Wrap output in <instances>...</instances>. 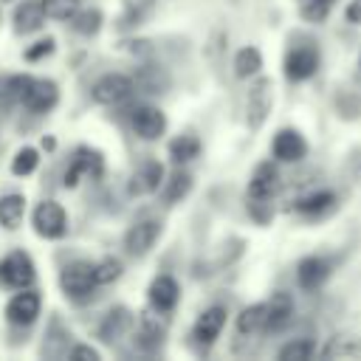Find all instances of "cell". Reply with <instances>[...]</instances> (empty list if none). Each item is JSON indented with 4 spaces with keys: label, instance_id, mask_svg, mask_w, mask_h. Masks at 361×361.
I'll list each match as a JSON object with an SVG mask.
<instances>
[{
    "label": "cell",
    "instance_id": "cell-20",
    "mask_svg": "<svg viewBox=\"0 0 361 361\" xmlns=\"http://www.w3.org/2000/svg\"><path fill=\"white\" fill-rule=\"evenodd\" d=\"M45 23V8L39 0H25L23 6H17L14 11V31L17 34H31L37 28H42Z\"/></svg>",
    "mask_w": 361,
    "mask_h": 361
},
{
    "label": "cell",
    "instance_id": "cell-15",
    "mask_svg": "<svg viewBox=\"0 0 361 361\" xmlns=\"http://www.w3.org/2000/svg\"><path fill=\"white\" fill-rule=\"evenodd\" d=\"M133 130L144 138V141H155L158 135H164L166 130V116L152 107V104H144V107H135L133 110Z\"/></svg>",
    "mask_w": 361,
    "mask_h": 361
},
{
    "label": "cell",
    "instance_id": "cell-28",
    "mask_svg": "<svg viewBox=\"0 0 361 361\" xmlns=\"http://www.w3.org/2000/svg\"><path fill=\"white\" fill-rule=\"evenodd\" d=\"M28 79L31 76H6V79H0V107H8L14 102H23V93H25Z\"/></svg>",
    "mask_w": 361,
    "mask_h": 361
},
{
    "label": "cell",
    "instance_id": "cell-8",
    "mask_svg": "<svg viewBox=\"0 0 361 361\" xmlns=\"http://www.w3.org/2000/svg\"><path fill=\"white\" fill-rule=\"evenodd\" d=\"M330 274H333V262L322 254H310L296 265V282L305 290H319L330 279Z\"/></svg>",
    "mask_w": 361,
    "mask_h": 361
},
{
    "label": "cell",
    "instance_id": "cell-14",
    "mask_svg": "<svg viewBox=\"0 0 361 361\" xmlns=\"http://www.w3.org/2000/svg\"><path fill=\"white\" fill-rule=\"evenodd\" d=\"M59 99V90L51 79H28L25 93H23V104L31 113H48Z\"/></svg>",
    "mask_w": 361,
    "mask_h": 361
},
{
    "label": "cell",
    "instance_id": "cell-17",
    "mask_svg": "<svg viewBox=\"0 0 361 361\" xmlns=\"http://www.w3.org/2000/svg\"><path fill=\"white\" fill-rule=\"evenodd\" d=\"M149 305L158 310V313H166V310H172L175 305H178V296H180V288H178V282L169 276V274H161V276H155L152 282H149Z\"/></svg>",
    "mask_w": 361,
    "mask_h": 361
},
{
    "label": "cell",
    "instance_id": "cell-18",
    "mask_svg": "<svg viewBox=\"0 0 361 361\" xmlns=\"http://www.w3.org/2000/svg\"><path fill=\"white\" fill-rule=\"evenodd\" d=\"M79 175H90V178H99L102 175V155L96 149H76L73 161H71V169L65 172V186H76Z\"/></svg>",
    "mask_w": 361,
    "mask_h": 361
},
{
    "label": "cell",
    "instance_id": "cell-2",
    "mask_svg": "<svg viewBox=\"0 0 361 361\" xmlns=\"http://www.w3.org/2000/svg\"><path fill=\"white\" fill-rule=\"evenodd\" d=\"M319 65H322V54H319V48H316L313 42L293 45V48L285 54V62H282L285 76H288L290 82H305V79L316 76Z\"/></svg>",
    "mask_w": 361,
    "mask_h": 361
},
{
    "label": "cell",
    "instance_id": "cell-1",
    "mask_svg": "<svg viewBox=\"0 0 361 361\" xmlns=\"http://www.w3.org/2000/svg\"><path fill=\"white\" fill-rule=\"evenodd\" d=\"M271 107H274V82L268 76H259L251 82L245 96V124L251 130H259L271 116Z\"/></svg>",
    "mask_w": 361,
    "mask_h": 361
},
{
    "label": "cell",
    "instance_id": "cell-4",
    "mask_svg": "<svg viewBox=\"0 0 361 361\" xmlns=\"http://www.w3.org/2000/svg\"><path fill=\"white\" fill-rule=\"evenodd\" d=\"M34 231L45 240H59L68 231V214L56 200H42L34 209Z\"/></svg>",
    "mask_w": 361,
    "mask_h": 361
},
{
    "label": "cell",
    "instance_id": "cell-10",
    "mask_svg": "<svg viewBox=\"0 0 361 361\" xmlns=\"http://www.w3.org/2000/svg\"><path fill=\"white\" fill-rule=\"evenodd\" d=\"M223 327H226V307L214 305V307H209V310L200 313V319L192 327V338H195L197 347L206 350V347H212L217 341V336L223 333Z\"/></svg>",
    "mask_w": 361,
    "mask_h": 361
},
{
    "label": "cell",
    "instance_id": "cell-33",
    "mask_svg": "<svg viewBox=\"0 0 361 361\" xmlns=\"http://www.w3.org/2000/svg\"><path fill=\"white\" fill-rule=\"evenodd\" d=\"M135 338H138V344H141L144 350H155V347L161 344V338H164V327H161L158 322H152V319H144Z\"/></svg>",
    "mask_w": 361,
    "mask_h": 361
},
{
    "label": "cell",
    "instance_id": "cell-40",
    "mask_svg": "<svg viewBox=\"0 0 361 361\" xmlns=\"http://www.w3.org/2000/svg\"><path fill=\"white\" fill-rule=\"evenodd\" d=\"M71 358H76V361H99V350H93L87 344H79V347L71 350Z\"/></svg>",
    "mask_w": 361,
    "mask_h": 361
},
{
    "label": "cell",
    "instance_id": "cell-36",
    "mask_svg": "<svg viewBox=\"0 0 361 361\" xmlns=\"http://www.w3.org/2000/svg\"><path fill=\"white\" fill-rule=\"evenodd\" d=\"M37 164H39L37 149H34V147H23V149L14 155V161H11V172H14V175H31V172L37 169Z\"/></svg>",
    "mask_w": 361,
    "mask_h": 361
},
{
    "label": "cell",
    "instance_id": "cell-32",
    "mask_svg": "<svg viewBox=\"0 0 361 361\" xmlns=\"http://www.w3.org/2000/svg\"><path fill=\"white\" fill-rule=\"evenodd\" d=\"M336 110L341 118H358L361 116V93L358 90H341L336 96Z\"/></svg>",
    "mask_w": 361,
    "mask_h": 361
},
{
    "label": "cell",
    "instance_id": "cell-44",
    "mask_svg": "<svg viewBox=\"0 0 361 361\" xmlns=\"http://www.w3.org/2000/svg\"><path fill=\"white\" fill-rule=\"evenodd\" d=\"M234 3H237V0H234Z\"/></svg>",
    "mask_w": 361,
    "mask_h": 361
},
{
    "label": "cell",
    "instance_id": "cell-19",
    "mask_svg": "<svg viewBox=\"0 0 361 361\" xmlns=\"http://www.w3.org/2000/svg\"><path fill=\"white\" fill-rule=\"evenodd\" d=\"M161 183H164V166L149 158V161H144V164L133 172V178H130V195H149V192H155Z\"/></svg>",
    "mask_w": 361,
    "mask_h": 361
},
{
    "label": "cell",
    "instance_id": "cell-35",
    "mask_svg": "<svg viewBox=\"0 0 361 361\" xmlns=\"http://www.w3.org/2000/svg\"><path fill=\"white\" fill-rule=\"evenodd\" d=\"M152 8L155 0H124V25H138Z\"/></svg>",
    "mask_w": 361,
    "mask_h": 361
},
{
    "label": "cell",
    "instance_id": "cell-27",
    "mask_svg": "<svg viewBox=\"0 0 361 361\" xmlns=\"http://www.w3.org/2000/svg\"><path fill=\"white\" fill-rule=\"evenodd\" d=\"M133 85L141 87L144 93H164V87L169 85V79H166V73L158 71L155 65H144V68L138 71V76L133 79Z\"/></svg>",
    "mask_w": 361,
    "mask_h": 361
},
{
    "label": "cell",
    "instance_id": "cell-23",
    "mask_svg": "<svg viewBox=\"0 0 361 361\" xmlns=\"http://www.w3.org/2000/svg\"><path fill=\"white\" fill-rule=\"evenodd\" d=\"M237 333H240V336L265 333V302L243 307V313L237 316Z\"/></svg>",
    "mask_w": 361,
    "mask_h": 361
},
{
    "label": "cell",
    "instance_id": "cell-3",
    "mask_svg": "<svg viewBox=\"0 0 361 361\" xmlns=\"http://www.w3.org/2000/svg\"><path fill=\"white\" fill-rule=\"evenodd\" d=\"M59 285H62L65 296L87 299L93 293V288L99 285L96 282V265H90V262H71V265H65V271L59 276Z\"/></svg>",
    "mask_w": 361,
    "mask_h": 361
},
{
    "label": "cell",
    "instance_id": "cell-42",
    "mask_svg": "<svg viewBox=\"0 0 361 361\" xmlns=\"http://www.w3.org/2000/svg\"><path fill=\"white\" fill-rule=\"evenodd\" d=\"M319 3H327V6H333V3H336V0H319Z\"/></svg>",
    "mask_w": 361,
    "mask_h": 361
},
{
    "label": "cell",
    "instance_id": "cell-38",
    "mask_svg": "<svg viewBox=\"0 0 361 361\" xmlns=\"http://www.w3.org/2000/svg\"><path fill=\"white\" fill-rule=\"evenodd\" d=\"M299 11H302V17H305L307 23H322V20L330 14V6H327V3H319V0H305Z\"/></svg>",
    "mask_w": 361,
    "mask_h": 361
},
{
    "label": "cell",
    "instance_id": "cell-25",
    "mask_svg": "<svg viewBox=\"0 0 361 361\" xmlns=\"http://www.w3.org/2000/svg\"><path fill=\"white\" fill-rule=\"evenodd\" d=\"M25 214V197L23 195H3L0 197V226L17 228Z\"/></svg>",
    "mask_w": 361,
    "mask_h": 361
},
{
    "label": "cell",
    "instance_id": "cell-16",
    "mask_svg": "<svg viewBox=\"0 0 361 361\" xmlns=\"http://www.w3.org/2000/svg\"><path fill=\"white\" fill-rule=\"evenodd\" d=\"M293 319V299L290 293L279 290L271 296V302H265V333H279L290 324Z\"/></svg>",
    "mask_w": 361,
    "mask_h": 361
},
{
    "label": "cell",
    "instance_id": "cell-22",
    "mask_svg": "<svg viewBox=\"0 0 361 361\" xmlns=\"http://www.w3.org/2000/svg\"><path fill=\"white\" fill-rule=\"evenodd\" d=\"M130 324H133L130 310H127V307H116V310H110V313L104 316V322H102V327H99V336H102V341L113 344L116 338H121V336L130 330Z\"/></svg>",
    "mask_w": 361,
    "mask_h": 361
},
{
    "label": "cell",
    "instance_id": "cell-37",
    "mask_svg": "<svg viewBox=\"0 0 361 361\" xmlns=\"http://www.w3.org/2000/svg\"><path fill=\"white\" fill-rule=\"evenodd\" d=\"M118 274H121V262H118V259L104 257L102 262H96V282H99V285H107V282L118 279Z\"/></svg>",
    "mask_w": 361,
    "mask_h": 361
},
{
    "label": "cell",
    "instance_id": "cell-43",
    "mask_svg": "<svg viewBox=\"0 0 361 361\" xmlns=\"http://www.w3.org/2000/svg\"><path fill=\"white\" fill-rule=\"evenodd\" d=\"M0 3H6V0H0Z\"/></svg>",
    "mask_w": 361,
    "mask_h": 361
},
{
    "label": "cell",
    "instance_id": "cell-30",
    "mask_svg": "<svg viewBox=\"0 0 361 361\" xmlns=\"http://www.w3.org/2000/svg\"><path fill=\"white\" fill-rule=\"evenodd\" d=\"M71 20H73V28H76L79 34H85V37H90V34H96V31L102 28V11H99V8L76 11Z\"/></svg>",
    "mask_w": 361,
    "mask_h": 361
},
{
    "label": "cell",
    "instance_id": "cell-21",
    "mask_svg": "<svg viewBox=\"0 0 361 361\" xmlns=\"http://www.w3.org/2000/svg\"><path fill=\"white\" fill-rule=\"evenodd\" d=\"M319 355L322 358H361V336H347V333L333 336L322 347Z\"/></svg>",
    "mask_w": 361,
    "mask_h": 361
},
{
    "label": "cell",
    "instance_id": "cell-13",
    "mask_svg": "<svg viewBox=\"0 0 361 361\" xmlns=\"http://www.w3.org/2000/svg\"><path fill=\"white\" fill-rule=\"evenodd\" d=\"M158 237H161V223H158V220H138V223L130 226V231L124 234V248H127V254H133V257H144V254L155 245Z\"/></svg>",
    "mask_w": 361,
    "mask_h": 361
},
{
    "label": "cell",
    "instance_id": "cell-34",
    "mask_svg": "<svg viewBox=\"0 0 361 361\" xmlns=\"http://www.w3.org/2000/svg\"><path fill=\"white\" fill-rule=\"evenodd\" d=\"M45 8V17L54 20H71L79 11V0H39Z\"/></svg>",
    "mask_w": 361,
    "mask_h": 361
},
{
    "label": "cell",
    "instance_id": "cell-7",
    "mask_svg": "<svg viewBox=\"0 0 361 361\" xmlns=\"http://www.w3.org/2000/svg\"><path fill=\"white\" fill-rule=\"evenodd\" d=\"M271 152L282 164H296V161H302L307 155V141H305V135L299 130L282 127V130H276V135L271 141Z\"/></svg>",
    "mask_w": 361,
    "mask_h": 361
},
{
    "label": "cell",
    "instance_id": "cell-29",
    "mask_svg": "<svg viewBox=\"0 0 361 361\" xmlns=\"http://www.w3.org/2000/svg\"><path fill=\"white\" fill-rule=\"evenodd\" d=\"M197 152H200V141H197L195 135H178V138L169 144V155H172V161H178V164H186V161L197 158Z\"/></svg>",
    "mask_w": 361,
    "mask_h": 361
},
{
    "label": "cell",
    "instance_id": "cell-41",
    "mask_svg": "<svg viewBox=\"0 0 361 361\" xmlns=\"http://www.w3.org/2000/svg\"><path fill=\"white\" fill-rule=\"evenodd\" d=\"M344 20L350 25H361V0H350L344 8Z\"/></svg>",
    "mask_w": 361,
    "mask_h": 361
},
{
    "label": "cell",
    "instance_id": "cell-9",
    "mask_svg": "<svg viewBox=\"0 0 361 361\" xmlns=\"http://www.w3.org/2000/svg\"><path fill=\"white\" fill-rule=\"evenodd\" d=\"M133 79L124 73H107L93 85V99L99 104H121L133 93Z\"/></svg>",
    "mask_w": 361,
    "mask_h": 361
},
{
    "label": "cell",
    "instance_id": "cell-24",
    "mask_svg": "<svg viewBox=\"0 0 361 361\" xmlns=\"http://www.w3.org/2000/svg\"><path fill=\"white\" fill-rule=\"evenodd\" d=\"M259 68H262V54L254 45H245L237 51V56H234V76L237 79H251L259 73Z\"/></svg>",
    "mask_w": 361,
    "mask_h": 361
},
{
    "label": "cell",
    "instance_id": "cell-6",
    "mask_svg": "<svg viewBox=\"0 0 361 361\" xmlns=\"http://www.w3.org/2000/svg\"><path fill=\"white\" fill-rule=\"evenodd\" d=\"M39 305H42V302H39V293L23 288V290L14 293V296L8 299V305H6V319H8V324H14V327H28V324H34L37 316H39Z\"/></svg>",
    "mask_w": 361,
    "mask_h": 361
},
{
    "label": "cell",
    "instance_id": "cell-39",
    "mask_svg": "<svg viewBox=\"0 0 361 361\" xmlns=\"http://www.w3.org/2000/svg\"><path fill=\"white\" fill-rule=\"evenodd\" d=\"M51 51H54V39H39L34 48H28V51H25V59H31V62H34V59H39V56H48Z\"/></svg>",
    "mask_w": 361,
    "mask_h": 361
},
{
    "label": "cell",
    "instance_id": "cell-11",
    "mask_svg": "<svg viewBox=\"0 0 361 361\" xmlns=\"http://www.w3.org/2000/svg\"><path fill=\"white\" fill-rule=\"evenodd\" d=\"M279 189V169L271 161H262L254 166L248 180V200H271Z\"/></svg>",
    "mask_w": 361,
    "mask_h": 361
},
{
    "label": "cell",
    "instance_id": "cell-26",
    "mask_svg": "<svg viewBox=\"0 0 361 361\" xmlns=\"http://www.w3.org/2000/svg\"><path fill=\"white\" fill-rule=\"evenodd\" d=\"M313 355H316L313 338H290L276 350L279 361H305V358H313Z\"/></svg>",
    "mask_w": 361,
    "mask_h": 361
},
{
    "label": "cell",
    "instance_id": "cell-12",
    "mask_svg": "<svg viewBox=\"0 0 361 361\" xmlns=\"http://www.w3.org/2000/svg\"><path fill=\"white\" fill-rule=\"evenodd\" d=\"M336 206H338V197L333 189H313L296 200V212L307 220H322V217L333 214Z\"/></svg>",
    "mask_w": 361,
    "mask_h": 361
},
{
    "label": "cell",
    "instance_id": "cell-31",
    "mask_svg": "<svg viewBox=\"0 0 361 361\" xmlns=\"http://www.w3.org/2000/svg\"><path fill=\"white\" fill-rule=\"evenodd\" d=\"M192 189V175L189 172H175L169 180H166V189H164V197L169 203H178L180 197H186Z\"/></svg>",
    "mask_w": 361,
    "mask_h": 361
},
{
    "label": "cell",
    "instance_id": "cell-5",
    "mask_svg": "<svg viewBox=\"0 0 361 361\" xmlns=\"http://www.w3.org/2000/svg\"><path fill=\"white\" fill-rule=\"evenodd\" d=\"M0 282L14 288V290H23L34 282V262L28 254L23 251H11L3 262H0Z\"/></svg>",
    "mask_w": 361,
    "mask_h": 361
}]
</instances>
